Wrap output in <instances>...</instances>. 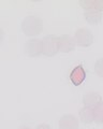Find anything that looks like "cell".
Masks as SVG:
<instances>
[{
  "mask_svg": "<svg viewBox=\"0 0 103 129\" xmlns=\"http://www.w3.org/2000/svg\"><path fill=\"white\" fill-rule=\"evenodd\" d=\"M94 10L103 12V0H94Z\"/></svg>",
  "mask_w": 103,
  "mask_h": 129,
  "instance_id": "5bb4252c",
  "label": "cell"
},
{
  "mask_svg": "<svg viewBox=\"0 0 103 129\" xmlns=\"http://www.w3.org/2000/svg\"><path fill=\"white\" fill-rule=\"evenodd\" d=\"M2 40H3V31L1 28H0V43L2 42Z\"/></svg>",
  "mask_w": 103,
  "mask_h": 129,
  "instance_id": "2e32d148",
  "label": "cell"
},
{
  "mask_svg": "<svg viewBox=\"0 0 103 129\" xmlns=\"http://www.w3.org/2000/svg\"><path fill=\"white\" fill-rule=\"evenodd\" d=\"M35 129H52V128H50L49 125H47V124H41V125H39Z\"/></svg>",
  "mask_w": 103,
  "mask_h": 129,
  "instance_id": "9a60e30c",
  "label": "cell"
},
{
  "mask_svg": "<svg viewBox=\"0 0 103 129\" xmlns=\"http://www.w3.org/2000/svg\"><path fill=\"white\" fill-rule=\"evenodd\" d=\"M85 18L90 25H97L102 21V13L97 10H89L85 11Z\"/></svg>",
  "mask_w": 103,
  "mask_h": 129,
  "instance_id": "9c48e42d",
  "label": "cell"
},
{
  "mask_svg": "<svg viewBox=\"0 0 103 129\" xmlns=\"http://www.w3.org/2000/svg\"><path fill=\"white\" fill-rule=\"evenodd\" d=\"M94 71H96L97 75H99L100 78H103V57L99 58L94 63Z\"/></svg>",
  "mask_w": 103,
  "mask_h": 129,
  "instance_id": "4fadbf2b",
  "label": "cell"
},
{
  "mask_svg": "<svg viewBox=\"0 0 103 129\" xmlns=\"http://www.w3.org/2000/svg\"><path fill=\"white\" fill-rule=\"evenodd\" d=\"M85 79H86V71L84 68H83L82 64L76 66L70 73V81L75 86L81 85L85 81Z\"/></svg>",
  "mask_w": 103,
  "mask_h": 129,
  "instance_id": "52a82bcc",
  "label": "cell"
},
{
  "mask_svg": "<svg viewBox=\"0 0 103 129\" xmlns=\"http://www.w3.org/2000/svg\"><path fill=\"white\" fill-rule=\"evenodd\" d=\"M24 52L29 57H38L43 54V42L40 39H30L24 45Z\"/></svg>",
  "mask_w": 103,
  "mask_h": 129,
  "instance_id": "3957f363",
  "label": "cell"
},
{
  "mask_svg": "<svg viewBox=\"0 0 103 129\" xmlns=\"http://www.w3.org/2000/svg\"><path fill=\"white\" fill-rule=\"evenodd\" d=\"M59 129H78L80 124L78 119L72 114H65L61 116L58 123Z\"/></svg>",
  "mask_w": 103,
  "mask_h": 129,
  "instance_id": "5b68a950",
  "label": "cell"
},
{
  "mask_svg": "<svg viewBox=\"0 0 103 129\" xmlns=\"http://www.w3.org/2000/svg\"><path fill=\"white\" fill-rule=\"evenodd\" d=\"M80 5L85 11L94 10V0H80Z\"/></svg>",
  "mask_w": 103,
  "mask_h": 129,
  "instance_id": "7c38bea8",
  "label": "cell"
},
{
  "mask_svg": "<svg viewBox=\"0 0 103 129\" xmlns=\"http://www.w3.org/2000/svg\"><path fill=\"white\" fill-rule=\"evenodd\" d=\"M94 122L97 124H103V102H101L98 107L93 109Z\"/></svg>",
  "mask_w": 103,
  "mask_h": 129,
  "instance_id": "8fae6325",
  "label": "cell"
},
{
  "mask_svg": "<svg viewBox=\"0 0 103 129\" xmlns=\"http://www.w3.org/2000/svg\"><path fill=\"white\" fill-rule=\"evenodd\" d=\"M18 129H31L29 127H22V128H18Z\"/></svg>",
  "mask_w": 103,
  "mask_h": 129,
  "instance_id": "e0dca14e",
  "label": "cell"
},
{
  "mask_svg": "<svg viewBox=\"0 0 103 129\" xmlns=\"http://www.w3.org/2000/svg\"><path fill=\"white\" fill-rule=\"evenodd\" d=\"M22 30L27 37H35L43 30V22L41 18L33 15L25 17L22 22Z\"/></svg>",
  "mask_w": 103,
  "mask_h": 129,
  "instance_id": "6da1fadb",
  "label": "cell"
},
{
  "mask_svg": "<svg viewBox=\"0 0 103 129\" xmlns=\"http://www.w3.org/2000/svg\"><path fill=\"white\" fill-rule=\"evenodd\" d=\"M43 42V54L47 57H53L59 52V37L54 35H48L42 40Z\"/></svg>",
  "mask_w": 103,
  "mask_h": 129,
  "instance_id": "7a4b0ae2",
  "label": "cell"
},
{
  "mask_svg": "<svg viewBox=\"0 0 103 129\" xmlns=\"http://www.w3.org/2000/svg\"><path fill=\"white\" fill-rule=\"evenodd\" d=\"M75 45L76 42L71 36L62 35L61 37H59V52L61 53H70L75 48Z\"/></svg>",
  "mask_w": 103,
  "mask_h": 129,
  "instance_id": "8992f818",
  "label": "cell"
},
{
  "mask_svg": "<svg viewBox=\"0 0 103 129\" xmlns=\"http://www.w3.org/2000/svg\"><path fill=\"white\" fill-rule=\"evenodd\" d=\"M101 102H102V98L98 92H88V94L84 95V97H83V103H84V107L86 108L94 109Z\"/></svg>",
  "mask_w": 103,
  "mask_h": 129,
  "instance_id": "ba28073f",
  "label": "cell"
},
{
  "mask_svg": "<svg viewBox=\"0 0 103 129\" xmlns=\"http://www.w3.org/2000/svg\"><path fill=\"white\" fill-rule=\"evenodd\" d=\"M80 118L84 124H91L92 122H94L93 109L84 107L80 111Z\"/></svg>",
  "mask_w": 103,
  "mask_h": 129,
  "instance_id": "30bf717a",
  "label": "cell"
},
{
  "mask_svg": "<svg viewBox=\"0 0 103 129\" xmlns=\"http://www.w3.org/2000/svg\"><path fill=\"white\" fill-rule=\"evenodd\" d=\"M74 40L76 44L81 47H88L93 43V35L89 29L81 28L75 31Z\"/></svg>",
  "mask_w": 103,
  "mask_h": 129,
  "instance_id": "277c9868",
  "label": "cell"
}]
</instances>
